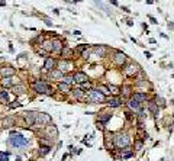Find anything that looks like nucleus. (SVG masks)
I'll use <instances>...</instances> for the list:
<instances>
[{"label": "nucleus", "mask_w": 174, "mask_h": 161, "mask_svg": "<svg viewBox=\"0 0 174 161\" xmlns=\"http://www.w3.org/2000/svg\"><path fill=\"white\" fill-rule=\"evenodd\" d=\"M132 99L136 100V102H139V103H142V102H145L147 94H145V93H134V97H132Z\"/></svg>", "instance_id": "25"}, {"label": "nucleus", "mask_w": 174, "mask_h": 161, "mask_svg": "<svg viewBox=\"0 0 174 161\" xmlns=\"http://www.w3.org/2000/svg\"><path fill=\"white\" fill-rule=\"evenodd\" d=\"M113 63H115L118 67L125 65V63H126V55H125L123 52H121V51H116V52L113 54Z\"/></svg>", "instance_id": "7"}, {"label": "nucleus", "mask_w": 174, "mask_h": 161, "mask_svg": "<svg viewBox=\"0 0 174 161\" xmlns=\"http://www.w3.org/2000/svg\"><path fill=\"white\" fill-rule=\"evenodd\" d=\"M41 47H42V50H44L47 54H49V52H52V47H54V45H52V41H44Z\"/></svg>", "instance_id": "21"}, {"label": "nucleus", "mask_w": 174, "mask_h": 161, "mask_svg": "<svg viewBox=\"0 0 174 161\" xmlns=\"http://www.w3.org/2000/svg\"><path fill=\"white\" fill-rule=\"evenodd\" d=\"M87 100L92 102V103H103L106 100V96L99 89H92V90H89V93H87Z\"/></svg>", "instance_id": "3"}, {"label": "nucleus", "mask_w": 174, "mask_h": 161, "mask_svg": "<svg viewBox=\"0 0 174 161\" xmlns=\"http://www.w3.org/2000/svg\"><path fill=\"white\" fill-rule=\"evenodd\" d=\"M113 144H115L118 148H126V147H129V144H131V138H129V135H126V133H118V135L113 138Z\"/></svg>", "instance_id": "4"}, {"label": "nucleus", "mask_w": 174, "mask_h": 161, "mask_svg": "<svg viewBox=\"0 0 174 161\" xmlns=\"http://www.w3.org/2000/svg\"><path fill=\"white\" fill-rule=\"evenodd\" d=\"M8 155H9V152H0V161H9Z\"/></svg>", "instance_id": "31"}, {"label": "nucleus", "mask_w": 174, "mask_h": 161, "mask_svg": "<svg viewBox=\"0 0 174 161\" xmlns=\"http://www.w3.org/2000/svg\"><path fill=\"white\" fill-rule=\"evenodd\" d=\"M108 105H109L110 107H118V106L122 105V100H121L119 97H110V99L108 100Z\"/></svg>", "instance_id": "20"}, {"label": "nucleus", "mask_w": 174, "mask_h": 161, "mask_svg": "<svg viewBox=\"0 0 174 161\" xmlns=\"http://www.w3.org/2000/svg\"><path fill=\"white\" fill-rule=\"evenodd\" d=\"M52 122V118L48 115V113H41V112H38V115H36V123L35 125H49Z\"/></svg>", "instance_id": "6"}, {"label": "nucleus", "mask_w": 174, "mask_h": 161, "mask_svg": "<svg viewBox=\"0 0 174 161\" xmlns=\"http://www.w3.org/2000/svg\"><path fill=\"white\" fill-rule=\"evenodd\" d=\"M49 74H51V77H52L54 80H62V78H64V73H62L60 68H55V70H52Z\"/></svg>", "instance_id": "19"}, {"label": "nucleus", "mask_w": 174, "mask_h": 161, "mask_svg": "<svg viewBox=\"0 0 174 161\" xmlns=\"http://www.w3.org/2000/svg\"><path fill=\"white\" fill-rule=\"evenodd\" d=\"M49 151H51V147H49V145H41V148H39V155H47Z\"/></svg>", "instance_id": "27"}, {"label": "nucleus", "mask_w": 174, "mask_h": 161, "mask_svg": "<svg viewBox=\"0 0 174 161\" xmlns=\"http://www.w3.org/2000/svg\"><path fill=\"white\" fill-rule=\"evenodd\" d=\"M61 55H62L64 60H71L74 57V51L71 48H68V47H64L62 51H61Z\"/></svg>", "instance_id": "14"}, {"label": "nucleus", "mask_w": 174, "mask_h": 161, "mask_svg": "<svg viewBox=\"0 0 174 161\" xmlns=\"http://www.w3.org/2000/svg\"><path fill=\"white\" fill-rule=\"evenodd\" d=\"M2 126H5V128H13V126H16V118L15 116H6L2 120Z\"/></svg>", "instance_id": "11"}, {"label": "nucleus", "mask_w": 174, "mask_h": 161, "mask_svg": "<svg viewBox=\"0 0 174 161\" xmlns=\"http://www.w3.org/2000/svg\"><path fill=\"white\" fill-rule=\"evenodd\" d=\"M22 103H19V102H13L12 105H10V107H16V106H21Z\"/></svg>", "instance_id": "34"}, {"label": "nucleus", "mask_w": 174, "mask_h": 161, "mask_svg": "<svg viewBox=\"0 0 174 161\" xmlns=\"http://www.w3.org/2000/svg\"><path fill=\"white\" fill-rule=\"evenodd\" d=\"M147 81H136V86H145Z\"/></svg>", "instance_id": "35"}, {"label": "nucleus", "mask_w": 174, "mask_h": 161, "mask_svg": "<svg viewBox=\"0 0 174 161\" xmlns=\"http://www.w3.org/2000/svg\"><path fill=\"white\" fill-rule=\"evenodd\" d=\"M58 90L61 92V93H68V92H71V86H68V84H65V83H58Z\"/></svg>", "instance_id": "23"}, {"label": "nucleus", "mask_w": 174, "mask_h": 161, "mask_svg": "<svg viewBox=\"0 0 174 161\" xmlns=\"http://www.w3.org/2000/svg\"><path fill=\"white\" fill-rule=\"evenodd\" d=\"M110 2H112V3L115 5V6H118V2H116V0H110Z\"/></svg>", "instance_id": "37"}, {"label": "nucleus", "mask_w": 174, "mask_h": 161, "mask_svg": "<svg viewBox=\"0 0 174 161\" xmlns=\"http://www.w3.org/2000/svg\"><path fill=\"white\" fill-rule=\"evenodd\" d=\"M71 92H73V97L74 99H77V100H83L84 99V90L81 87H77V89L71 90Z\"/></svg>", "instance_id": "15"}, {"label": "nucleus", "mask_w": 174, "mask_h": 161, "mask_svg": "<svg viewBox=\"0 0 174 161\" xmlns=\"http://www.w3.org/2000/svg\"><path fill=\"white\" fill-rule=\"evenodd\" d=\"M62 80H64L62 83H65V84H68V86H71V84L74 83V78H73V76H65Z\"/></svg>", "instance_id": "29"}, {"label": "nucleus", "mask_w": 174, "mask_h": 161, "mask_svg": "<svg viewBox=\"0 0 174 161\" xmlns=\"http://www.w3.org/2000/svg\"><path fill=\"white\" fill-rule=\"evenodd\" d=\"M52 52L54 54H61V51H62V48H64V44L61 42V39H54L52 41Z\"/></svg>", "instance_id": "12"}, {"label": "nucleus", "mask_w": 174, "mask_h": 161, "mask_svg": "<svg viewBox=\"0 0 174 161\" xmlns=\"http://www.w3.org/2000/svg\"><path fill=\"white\" fill-rule=\"evenodd\" d=\"M128 106H129V109L134 110V112H141V103L136 102V100H134V99H131V100L128 102Z\"/></svg>", "instance_id": "16"}, {"label": "nucleus", "mask_w": 174, "mask_h": 161, "mask_svg": "<svg viewBox=\"0 0 174 161\" xmlns=\"http://www.w3.org/2000/svg\"><path fill=\"white\" fill-rule=\"evenodd\" d=\"M55 67H57V60L52 58V57H48L45 60V63H44V70L51 73L52 70H55Z\"/></svg>", "instance_id": "8"}, {"label": "nucleus", "mask_w": 174, "mask_h": 161, "mask_svg": "<svg viewBox=\"0 0 174 161\" xmlns=\"http://www.w3.org/2000/svg\"><path fill=\"white\" fill-rule=\"evenodd\" d=\"M73 78H74V81H77V83H80V84L89 81V77H87V74H84V73H81V71L74 73V74H73Z\"/></svg>", "instance_id": "10"}, {"label": "nucleus", "mask_w": 174, "mask_h": 161, "mask_svg": "<svg viewBox=\"0 0 174 161\" xmlns=\"http://www.w3.org/2000/svg\"><path fill=\"white\" fill-rule=\"evenodd\" d=\"M15 73H16V70H15L13 67H10V65L0 68V76H2L3 78H6V77H13Z\"/></svg>", "instance_id": "9"}, {"label": "nucleus", "mask_w": 174, "mask_h": 161, "mask_svg": "<svg viewBox=\"0 0 174 161\" xmlns=\"http://www.w3.org/2000/svg\"><path fill=\"white\" fill-rule=\"evenodd\" d=\"M9 142L13 145V147H26L28 144H29V139L28 138H25L22 133H19V132H16V131H12L10 132V138H9Z\"/></svg>", "instance_id": "2"}, {"label": "nucleus", "mask_w": 174, "mask_h": 161, "mask_svg": "<svg viewBox=\"0 0 174 161\" xmlns=\"http://www.w3.org/2000/svg\"><path fill=\"white\" fill-rule=\"evenodd\" d=\"M103 116H99V119L102 120V122H108L109 119H110V115L109 113H102Z\"/></svg>", "instance_id": "30"}, {"label": "nucleus", "mask_w": 174, "mask_h": 161, "mask_svg": "<svg viewBox=\"0 0 174 161\" xmlns=\"http://www.w3.org/2000/svg\"><path fill=\"white\" fill-rule=\"evenodd\" d=\"M99 57H105L106 54H108V51H109V48L108 47H103V45H99V47H96L95 50H93Z\"/></svg>", "instance_id": "18"}, {"label": "nucleus", "mask_w": 174, "mask_h": 161, "mask_svg": "<svg viewBox=\"0 0 174 161\" xmlns=\"http://www.w3.org/2000/svg\"><path fill=\"white\" fill-rule=\"evenodd\" d=\"M123 90H125V92H123V93H125V94H126V96H128V94H129V90H131V87H125V89H123Z\"/></svg>", "instance_id": "36"}, {"label": "nucleus", "mask_w": 174, "mask_h": 161, "mask_svg": "<svg viewBox=\"0 0 174 161\" xmlns=\"http://www.w3.org/2000/svg\"><path fill=\"white\" fill-rule=\"evenodd\" d=\"M12 89H13V93H15V94H23V93L26 92V87H25L23 84H18V86H13Z\"/></svg>", "instance_id": "24"}, {"label": "nucleus", "mask_w": 174, "mask_h": 161, "mask_svg": "<svg viewBox=\"0 0 174 161\" xmlns=\"http://www.w3.org/2000/svg\"><path fill=\"white\" fill-rule=\"evenodd\" d=\"M108 90H109L112 94H115V96H118V94L121 93V89H119L118 86H113V84H110V86L108 87Z\"/></svg>", "instance_id": "26"}, {"label": "nucleus", "mask_w": 174, "mask_h": 161, "mask_svg": "<svg viewBox=\"0 0 174 161\" xmlns=\"http://www.w3.org/2000/svg\"><path fill=\"white\" fill-rule=\"evenodd\" d=\"M81 89H89V90H92L93 87H92V83H90V81H86V83L81 84Z\"/></svg>", "instance_id": "32"}, {"label": "nucleus", "mask_w": 174, "mask_h": 161, "mask_svg": "<svg viewBox=\"0 0 174 161\" xmlns=\"http://www.w3.org/2000/svg\"><path fill=\"white\" fill-rule=\"evenodd\" d=\"M36 115H38V112H35V110H29V112H23L22 113L23 123H25L26 128H31V126H34L36 123Z\"/></svg>", "instance_id": "5"}, {"label": "nucleus", "mask_w": 174, "mask_h": 161, "mask_svg": "<svg viewBox=\"0 0 174 161\" xmlns=\"http://www.w3.org/2000/svg\"><path fill=\"white\" fill-rule=\"evenodd\" d=\"M125 71H126L128 76H134V74H136V73L139 71V65L135 64V63H131V64L125 68Z\"/></svg>", "instance_id": "13"}, {"label": "nucleus", "mask_w": 174, "mask_h": 161, "mask_svg": "<svg viewBox=\"0 0 174 161\" xmlns=\"http://www.w3.org/2000/svg\"><path fill=\"white\" fill-rule=\"evenodd\" d=\"M2 86H3V89L13 87V86H15V83H13V77H6V78H3V80H2Z\"/></svg>", "instance_id": "22"}, {"label": "nucleus", "mask_w": 174, "mask_h": 161, "mask_svg": "<svg viewBox=\"0 0 174 161\" xmlns=\"http://www.w3.org/2000/svg\"><path fill=\"white\" fill-rule=\"evenodd\" d=\"M32 87H34V90H35L36 93H39V94H48V96H52V93H54L52 87H51L47 81H44V80H35L34 84H32Z\"/></svg>", "instance_id": "1"}, {"label": "nucleus", "mask_w": 174, "mask_h": 161, "mask_svg": "<svg viewBox=\"0 0 174 161\" xmlns=\"http://www.w3.org/2000/svg\"><path fill=\"white\" fill-rule=\"evenodd\" d=\"M0 103H2V105H8L9 103V93H8L6 89L0 90Z\"/></svg>", "instance_id": "17"}, {"label": "nucleus", "mask_w": 174, "mask_h": 161, "mask_svg": "<svg viewBox=\"0 0 174 161\" xmlns=\"http://www.w3.org/2000/svg\"><path fill=\"white\" fill-rule=\"evenodd\" d=\"M90 50H84L83 52H81V55H83V58H89V55H90Z\"/></svg>", "instance_id": "33"}, {"label": "nucleus", "mask_w": 174, "mask_h": 161, "mask_svg": "<svg viewBox=\"0 0 174 161\" xmlns=\"http://www.w3.org/2000/svg\"><path fill=\"white\" fill-rule=\"evenodd\" d=\"M149 109H151V112H152L154 115H157V113H158V106H157V103H155V102H149Z\"/></svg>", "instance_id": "28"}]
</instances>
